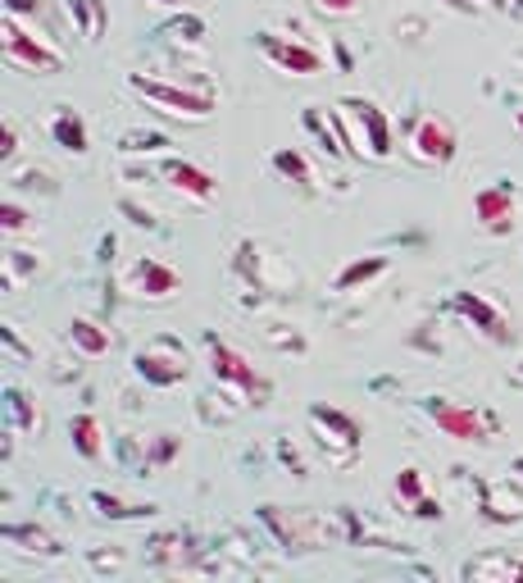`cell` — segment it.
<instances>
[{"label": "cell", "instance_id": "8992f818", "mask_svg": "<svg viewBox=\"0 0 523 583\" xmlns=\"http://www.w3.org/2000/svg\"><path fill=\"white\" fill-rule=\"evenodd\" d=\"M209 365H215V378H223V384H232V388L255 392V397L269 392V384L255 374V365L242 356V351H232L228 342H219V338H209Z\"/></svg>", "mask_w": 523, "mask_h": 583}, {"label": "cell", "instance_id": "5b68a950", "mask_svg": "<svg viewBox=\"0 0 523 583\" xmlns=\"http://www.w3.org/2000/svg\"><path fill=\"white\" fill-rule=\"evenodd\" d=\"M410 156L418 165H447L455 156V129L441 114H418L410 123Z\"/></svg>", "mask_w": 523, "mask_h": 583}, {"label": "cell", "instance_id": "9a60e30c", "mask_svg": "<svg viewBox=\"0 0 523 583\" xmlns=\"http://www.w3.org/2000/svg\"><path fill=\"white\" fill-rule=\"evenodd\" d=\"M50 137H56V146L73 150V156H83V150H87V123L77 119L73 110H60L56 119H50Z\"/></svg>", "mask_w": 523, "mask_h": 583}, {"label": "cell", "instance_id": "277c9868", "mask_svg": "<svg viewBox=\"0 0 523 583\" xmlns=\"http://www.w3.org/2000/svg\"><path fill=\"white\" fill-rule=\"evenodd\" d=\"M428 415H433V424L441 428V434L455 438V442H487L496 434V420L491 415L469 411V405H455L447 397H433L428 401Z\"/></svg>", "mask_w": 523, "mask_h": 583}, {"label": "cell", "instance_id": "e0dca14e", "mask_svg": "<svg viewBox=\"0 0 523 583\" xmlns=\"http://www.w3.org/2000/svg\"><path fill=\"white\" fill-rule=\"evenodd\" d=\"M69 438H73L77 456H87V461H96V456H100V424L92 415H77L69 424Z\"/></svg>", "mask_w": 523, "mask_h": 583}, {"label": "cell", "instance_id": "4fadbf2b", "mask_svg": "<svg viewBox=\"0 0 523 583\" xmlns=\"http://www.w3.org/2000/svg\"><path fill=\"white\" fill-rule=\"evenodd\" d=\"M69 342L83 351V356H105V351L114 347L110 328H100L96 319H73V324H69Z\"/></svg>", "mask_w": 523, "mask_h": 583}, {"label": "cell", "instance_id": "2e32d148", "mask_svg": "<svg viewBox=\"0 0 523 583\" xmlns=\"http://www.w3.org/2000/svg\"><path fill=\"white\" fill-rule=\"evenodd\" d=\"M309 424H324V428H332V434L342 438L346 447H360V424H355L351 415H342V411H332V405H314V411H309Z\"/></svg>", "mask_w": 523, "mask_h": 583}, {"label": "cell", "instance_id": "d590c367", "mask_svg": "<svg viewBox=\"0 0 523 583\" xmlns=\"http://www.w3.org/2000/svg\"><path fill=\"white\" fill-rule=\"evenodd\" d=\"M514 123H519V133H523V110H519V114H514Z\"/></svg>", "mask_w": 523, "mask_h": 583}, {"label": "cell", "instance_id": "6da1fadb", "mask_svg": "<svg viewBox=\"0 0 523 583\" xmlns=\"http://www.w3.org/2000/svg\"><path fill=\"white\" fill-rule=\"evenodd\" d=\"M133 92L146 96L150 106H160L165 114H178V119H209L215 114V92L209 87H187V83H165V78H146V73H133Z\"/></svg>", "mask_w": 523, "mask_h": 583}, {"label": "cell", "instance_id": "d6986e66", "mask_svg": "<svg viewBox=\"0 0 523 583\" xmlns=\"http://www.w3.org/2000/svg\"><path fill=\"white\" fill-rule=\"evenodd\" d=\"M273 169L282 173V179H292V183H314V169H309V160L301 156L296 146H282L273 156Z\"/></svg>", "mask_w": 523, "mask_h": 583}, {"label": "cell", "instance_id": "9c48e42d", "mask_svg": "<svg viewBox=\"0 0 523 583\" xmlns=\"http://www.w3.org/2000/svg\"><path fill=\"white\" fill-rule=\"evenodd\" d=\"M342 110L351 114V123L360 129L364 146H369V156L374 160H387L391 156V123H387V114L374 106V100H346Z\"/></svg>", "mask_w": 523, "mask_h": 583}, {"label": "cell", "instance_id": "1f68e13d", "mask_svg": "<svg viewBox=\"0 0 523 583\" xmlns=\"http://www.w3.org/2000/svg\"><path fill=\"white\" fill-rule=\"evenodd\" d=\"M414 515H418V520H441V506H437L433 497H418V501H414Z\"/></svg>", "mask_w": 523, "mask_h": 583}, {"label": "cell", "instance_id": "4dcf8cb0", "mask_svg": "<svg viewBox=\"0 0 523 583\" xmlns=\"http://www.w3.org/2000/svg\"><path fill=\"white\" fill-rule=\"evenodd\" d=\"M5 14H14V19H37V14H41V0H5Z\"/></svg>", "mask_w": 523, "mask_h": 583}, {"label": "cell", "instance_id": "4316f807", "mask_svg": "<svg viewBox=\"0 0 523 583\" xmlns=\"http://www.w3.org/2000/svg\"><path fill=\"white\" fill-rule=\"evenodd\" d=\"M169 37H178V41H200V33H205V23L200 19H178V23H169V28H165Z\"/></svg>", "mask_w": 523, "mask_h": 583}, {"label": "cell", "instance_id": "5bb4252c", "mask_svg": "<svg viewBox=\"0 0 523 583\" xmlns=\"http://www.w3.org/2000/svg\"><path fill=\"white\" fill-rule=\"evenodd\" d=\"M464 579H523V561H514V556H501V551H487L478 556V561L464 566Z\"/></svg>", "mask_w": 523, "mask_h": 583}, {"label": "cell", "instance_id": "484cf974", "mask_svg": "<svg viewBox=\"0 0 523 583\" xmlns=\"http://www.w3.org/2000/svg\"><path fill=\"white\" fill-rule=\"evenodd\" d=\"M0 228H5V233H23V228H28V210H23L19 201H5V206H0Z\"/></svg>", "mask_w": 523, "mask_h": 583}, {"label": "cell", "instance_id": "ba28073f", "mask_svg": "<svg viewBox=\"0 0 523 583\" xmlns=\"http://www.w3.org/2000/svg\"><path fill=\"white\" fill-rule=\"evenodd\" d=\"M178 288H182V274L173 265H165V260H150V256L137 260L133 274H127V292L146 296V301H169Z\"/></svg>", "mask_w": 523, "mask_h": 583}, {"label": "cell", "instance_id": "d4e9b609", "mask_svg": "<svg viewBox=\"0 0 523 583\" xmlns=\"http://www.w3.org/2000/svg\"><path fill=\"white\" fill-rule=\"evenodd\" d=\"M10 415H14V424H19V428H37V424H41V420H37V411L28 405V397H23L19 388H10Z\"/></svg>", "mask_w": 523, "mask_h": 583}, {"label": "cell", "instance_id": "ffe728a7", "mask_svg": "<svg viewBox=\"0 0 523 583\" xmlns=\"http://www.w3.org/2000/svg\"><path fill=\"white\" fill-rule=\"evenodd\" d=\"M382 269H387V256L355 260V265H346V269H342V278H337V288H342V292H351V288H360V283H369V278H378Z\"/></svg>", "mask_w": 523, "mask_h": 583}, {"label": "cell", "instance_id": "7402d4cb", "mask_svg": "<svg viewBox=\"0 0 523 583\" xmlns=\"http://www.w3.org/2000/svg\"><path fill=\"white\" fill-rule=\"evenodd\" d=\"M37 269H41V260L33 256V251H5V288H10V292H14L28 274H37Z\"/></svg>", "mask_w": 523, "mask_h": 583}, {"label": "cell", "instance_id": "7a4b0ae2", "mask_svg": "<svg viewBox=\"0 0 523 583\" xmlns=\"http://www.w3.org/2000/svg\"><path fill=\"white\" fill-rule=\"evenodd\" d=\"M5 60L19 69H33V73H56L64 64V56L46 37L28 33L14 14H5Z\"/></svg>", "mask_w": 523, "mask_h": 583}, {"label": "cell", "instance_id": "ac0fdd59", "mask_svg": "<svg viewBox=\"0 0 523 583\" xmlns=\"http://www.w3.org/2000/svg\"><path fill=\"white\" fill-rule=\"evenodd\" d=\"M69 14L77 19V28H83V37H100L105 33V5L100 0H69Z\"/></svg>", "mask_w": 523, "mask_h": 583}, {"label": "cell", "instance_id": "603a6c76", "mask_svg": "<svg viewBox=\"0 0 523 583\" xmlns=\"http://www.w3.org/2000/svg\"><path fill=\"white\" fill-rule=\"evenodd\" d=\"M483 511H487L491 520H501V524H506V520H523V501H519L514 493L506 497V493L487 488V501H483Z\"/></svg>", "mask_w": 523, "mask_h": 583}, {"label": "cell", "instance_id": "30bf717a", "mask_svg": "<svg viewBox=\"0 0 523 583\" xmlns=\"http://www.w3.org/2000/svg\"><path fill=\"white\" fill-rule=\"evenodd\" d=\"M259 50L287 73H319L324 69V56L305 41H282L278 33H259Z\"/></svg>", "mask_w": 523, "mask_h": 583}, {"label": "cell", "instance_id": "f1b7e54d", "mask_svg": "<svg viewBox=\"0 0 523 583\" xmlns=\"http://www.w3.org/2000/svg\"><path fill=\"white\" fill-rule=\"evenodd\" d=\"M364 0H314V10L319 14H360Z\"/></svg>", "mask_w": 523, "mask_h": 583}, {"label": "cell", "instance_id": "3957f363", "mask_svg": "<svg viewBox=\"0 0 523 583\" xmlns=\"http://www.w3.org/2000/svg\"><path fill=\"white\" fill-rule=\"evenodd\" d=\"M187 347L182 342H173V338H155L150 347H142L137 351V374L146 378V384H155V388H173V384H182L187 378Z\"/></svg>", "mask_w": 523, "mask_h": 583}, {"label": "cell", "instance_id": "cb8c5ba5", "mask_svg": "<svg viewBox=\"0 0 523 583\" xmlns=\"http://www.w3.org/2000/svg\"><path fill=\"white\" fill-rule=\"evenodd\" d=\"M92 501L100 506L105 520H137V515H150V511H155V506H127V501H119V497H110V493H96Z\"/></svg>", "mask_w": 523, "mask_h": 583}, {"label": "cell", "instance_id": "d6a6232c", "mask_svg": "<svg viewBox=\"0 0 523 583\" xmlns=\"http://www.w3.org/2000/svg\"><path fill=\"white\" fill-rule=\"evenodd\" d=\"M451 10H460V14H478V0H447Z\"/></svg>", "mask_w": 523, "mask_h": 583}, {"label": "cell", "instance_id": "8fae6325", "mask_svg": "<svg viewBox=\"0 0 523 583\" xmlns=\"http://www.w3.org/2000/svg\"><path fill=\"white\" fill-rule=\"evenodd\" d=\"M165 179H169V187H178L182 196H196V201H209V196H215V187H219L215 173L192 165V160H169L165 165Z\"/></svg>", "mask_w": 523, "mask_h": 583}, {"label": "cell", "instance_id": "52a82bcc", "mask_svg": "<svg viewBox=\"0 0 523 583\" xmlns=\"http://www.w3.org/2000/svg\"><path fill=\"white\" fill-rule=\"evenodd\" d=\"M474 215L487 233H510L519 219V201H514V183H491L474 196Z\"/></svg>", "mask_w": 523, "mask_h": 583}, {"label": "cell", "instance_id": "f546056e", "mask_svg": "<svg viewBox=\"0 0 523 583\" xmlns=\"http://www.w3.org/2000/svg\"><path fill=\"white\" fill-rule=\"evenodd\" d=\"M14 150H19V129L14 119H5V129H0V160H14Z\"/></svg>", "mask_w": 523, "mask_h": 583}, {"label": "cell", "instance_id": "8d00e7d4", "mask_svg": "<svg viewBox=\"0 0 523 583\" xmlns=\"http://www.w3.org/2000/svg\"><path fill=\"white\" fill-rule=\"evenodd\" d=\"M165 5H178V0H165Z\"/></svg>", "mask_w": 523, "mask_h": 583}, {"label": "cell", "instance_id": "83f0119b", "mask_svg": "<svg viewBox=\"0 0 523 583\" xmlns=\"http://www.w3.org/2000/svg\"><path fill=\"white\" fill-rule=\"evenodd\" d=\"M397 497H410V501L424 497V478H418V470H401V478H397Z\"/></svg>", "mask_w": 523, "mask_h": 583}, {"label": "cell", "instance_id": "44dd1931", "mask_svg": "<svg viewBox=\"0 0 523 583\" xmlns=\"http://www.w3.org/2000/svg\"><path fill=\"white\" fill-rule=\"evenodd\" d=\"M5 543H33L28 551H41V556H56V551H60V543L50 538L46 529H33V524H28V529H23V524H10V529H5Z\"/></svg>", "mask_w": 523, "mask_h": 583}, {"label": "cell", "instance_id": "7c38bea8", "mask_svg": "<svg viewBox=\"0 0 523 583\" xmlns=\"http://www.w3.org/2000/svg\"><path fill=\"white\" fill-rule=\"evenodd\" d=\"M455 311H460L464 319H474L487 338H496V342H510V328H506L501 311H496L491 301H483L478 292H460V296H455Z\"/></svg>", "mask_w": 523, "mask_h": 583}, {"label": "cell", "instance_id": "836d02e7", "mask_svg": "<svg viewBox=\"0 0 523 583\" xmlns=\"http://www.w3.org/2000/svg\"><path fill=\"white\" fill-rule=\"evenodd\" d=\"M487 5H491V10H501V5H506V0H487Z\"/></svg>", "mask_w": 523, "mask_h": 583}, {"label": "cell", "instance_id": "e575fe53", "mask_svg": "<svg viewBox=\"0 0 523 583\" xmlns=\"http://www.w3.org/2000/svg\"><path fill=\"white\" fill-rule=\"evenodd\" d=\"M514 474H523V456H519V461H514Z\"/></svg>", "mask_w": 523, "mask_h": 583}]
</instances>
